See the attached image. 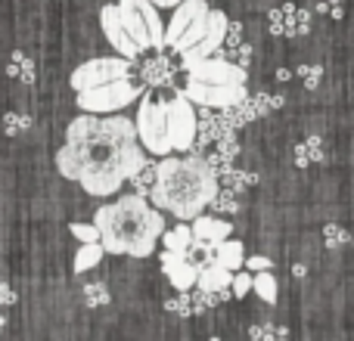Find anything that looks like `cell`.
Returning a JSON list of instances; mask_svg holds the SVG:
<instances>
[{
	"label": "cell",
	"mask_w": 354,
	"mask_h": 341,
	"mask_svg": "<svg viewBox=\"0 0 354 341\" xmlns=\"http://www.w3.org/2000/svg\"><path fill=\"white\" fill-rule=\"evenodd\" d=\"M255 180H258L255 174H239L233 165L224 168V170H221V177H218V183H224V186L233 189V193H243L245 186H255Z\"/></svg>",
	"instance_id": "26"
},
{
	"label": "cell",
	"mask_w": 354,
	"mask_h": 341,
	"mask_svg": "<svg viewBox=\"0 0 354 341\" xmlns=\"http://www.w3.org/2000/svg\"><path fill=\"white\" fill-rule=\"evenodd\" d=\"M147 149L137 140V124L124 115L93 118L81 112L66 128V143L56 149V168L62 177L81 183L87 195H115L124 180L147 165Z\"/></svg>",
	"instance_id": "1"
},
{
	"label": "cell",
	"mask_w": 354,
	"mask_h": 341,
	"mask_svg": "<svg viewBox=\"0 0 354 341\" xmlns=\"http://www.w3.org/2000/svg\"><path fill=\"white\" fill-rule=\"evenodd\" d=\"M100 25H103L106 41L118 50V56H124V59H137V56H140V47L134 43V37L128 35V28H124V22H122L118 3H106L103 10H100Z\"/></svg>",
	"instance_id": "11"
},
{
	"label": "cell",
	"mask_w": 354,
	"mask_h": 341,
	"mask_svg": "<svg viewBox=\"0 0 354 341\" xmlns=\"http://www.w3.org/2000/svg\"><path fill=\"white\" fill-rule=\"evenodd\" d=\"M320 75H324V68H320V66H301L299 68V78L305 81L308 90H314V87L320 84Z\"/></svg>",
	"instance_id": "34"
},
{
	"label": "cell",
	"mask_w": 354,
	"mask_h": 341,
	"mask_svg": "<svg viewBox=\"0 0 354 341\" xmlns=\"http://www.w3.org/2000/svg\"><path fill=\"white\" fill-rule=\"evenodd\" d=\"M149 3H156V6H171V10H174L180 0H149Z\"/></svg>",
	"instance_id": "37"
},
{
	"label": "cell",
	"mask_w": 354,
	"mask_h": 341,
	"mask_svg": "<svg viewBox=\"0 0 354 341\" xmlns=\"http://www.w3.org/2000/svg\"><path fill=\"white\" fill-rule=\"evenodd\" d=\"M252 292H258V298L268 304H277V276L270 270H258L252 276Z\"/></svg>",
	"instance_id": "25"
},
{
	"label": "cell",
	"mask_w": 354,
	"mask_h": 341,
	"mask_svg": "<svg viewBox=\"0 0 354 341\" xmlns=\"http://www.w3.org/2000/svg\"><path fill=\"white\" fill-rule=\"evenodd\" d=\"M320 12L339 19V16H342V0H324V3H320Z\"/></svg>",
	"instance_id": "36"
},
{
	"label": "cell",
	"mask_w": 354,
	"mask_h": 341,
	"mask_svg": "<svg viewBox=\"0 0 354 341\" xmlns=\"http://www.w3.org/2000/svg\"><path fill=\"white\" fill-rule=\"evenodd\" d=\"M218 264H224L227 270H233V273H236V270L245 264L243 242H236V239H230V236H227L224 242H218Z\"/></svg>",
	"instance_id": "20"
},
{
	"label": "cell",
	"mask_w": 354,
	"mask_h": 341,
	"mask_svg": "<svg viewBox=\"0 0 354 341\" xmlns=\"http://www.w3.org/2000/svg\"><path fill=\"white\" fill-rule=\"evenodd\" d=\"M208 208H218V211L236 214V211H239V193H233V189H227V186H224V189H218Z\"/></svg>",
	"instance_id": "29"
},
{
	"label": "cell",
	"mask_w": 354,
	"mask_h": 341,
	"mask_svg": "<svg viewBox=\"0 0 354 341\" xmlns=\"http://www.w3.org/2000/svg\"><path fill=\"white\" fill-rule=\"evenodd\" d=\"M103 255H106L103 242H81L78 255H75V273H84V270L100 267V261H103Z\"/></svg>",
	"instance_id": "21"
},
{
	"label": "cell",
	"mask_w": 354,
	"mask_h": 341,
	"mask_svg": "<svg viewBox=\"0 0 354 341\" xmlns=\"http://www.w3.org/2000/svg\"><path fill=\"white\" fill-rule=\"evenodd\" d=\"M171 78H174V68H171V62H168L165 56H159V59H153V62H147V66H143V81H147V84H153V87L168 84Z\"/></svg>",
	"instance_id": "24"
},
{
	"label": "cell",
	"mask_w": 354,
	"mask_h": 341,
	"mask_svg": "<svg viewBox=\"0 0 354 341\" xmlns=\"http://www.w3.org/2000/svg\"><path fill=\"white\" fill-rule=\"evenodd\" d=\"M326 159V149H324V140L320 137H308L295 146V165L299 168H311V165H320Z\"/></svg>",
	"instance_id": "19"
},
{
	"label": "cell",
	"mask_w": 354,
	"mask_h": 341,
	"mask_svg": "<svg viewBox=\"0 0 354 341\" xmlns=\"http://www.w3.org/2000/svg\"><path fill=\"white\" fill-rule=\"evenodd\" d=\"M93 224L100 230L106 255H131V257H149L156 242L165 233V217L156 205H149L147 195L128 193L115 199L112 205L97 208Z\"/></svg>",
	"instance_id": "2"
},
{
	"label": "cell",
	"mask_w": 354,
	"mask_h": 341,
	"mask_svg": "<svg viewBox=\"0 0 354 341\" xmlns=\"http://www.w3.org/2000/svg\"><path fill=\"white\" fill-rule=\"evenodd\" d=\"M68 233H72L78 242H100V230H97V224H72L68 226Z\"/></svg>",
	"instance_id": "30"
},
{
	"label": "cell",
	"mask_w": 354,
	"mask_h": 341,
	"mask_svg": "<svg viewBox=\"0 0 354 341\" xmlns=\"http://www.w3.org/2000/svg\"><path fill=\"white\" fill-rule=\"evenodd\" d=\"M28 128H31V118L22 115V112H6L3 115V134L6 137H22Z\"/></svg>",
	"instance_id": "28"
},
{
	"label": "cell",
	"mask_w": 354,
	"mask_h": 341,
	"mask_svg": "<svg viewBox=\"0 0 354 341\" xmlns=\"http://www.w3.org/2000/svg\"><path fill=\"white\" fill-rule=\"evenodd\" d=\"M84 301L91 307H100V304H106V301H109V292H106L103 282H91V286H84Z\"/></svg>",
	"instance_id": "31"
},
{
	"label": "cell",
	"mask_w": 354,
	"mask_h": 341,
	"mask_svg": "<svg viewBox=\"0 0 354 341\" xmlns=\"http://www.w3.org/2000/svg\"><path fill=\"white\" fill-rule=\"evenodd\" d=\"M6 75L16 81H22V84H35L37 72H35V59H31L25 50H16V53H10V62H6Z\"/></svg>",
	"instance_id": "18"
},
{
	"label": "cell",
	"mask_w": 354,
	"mask_h": 341,
	"mask_svg": "<svg viewBox=\"0 0 354 341\" xmlns=\"http://www.w3.org/2000/svg\"><path fill=\"white\" fill-rule=\"evenodd\" d=\"M227 22L230 19L224 16V12H218V10H212V16H208V31H205V37H202L196 47H189L187 53H180V62H183V68L189 66V62H196V59H205V56H212L218 47H224V35H227Z\"/></svg>",
	"instance_id": "12"
},
{
	"label": "cell",
	"mask_w": 354,
	"mask_h": 341,
	"mask_svg": "<svg viewBox=\"0 0 354 341\" xmlns=\"http://www.w3.org/2000/svg\"><path fill=\"white\" fill-rule=\"evenodd\" d=\"M208 16H212V10L202 12V16H196V22L189 25V28L180 35V41H177V47H174L177 53H187L189 47H196V43L205 37V31H208Z\"/></svg>",
	"instance_id": "23"
},
{
	"label": "cell",
	"mask_w": 354,
	"mask_h": 341,
	"mask_svg": "<svg viewBox=\"0 0 354 341\" xmlns=\"http://www.w3.org/2000/svg\"><path fill=\"white\" fill-rule=\"evenodd\" d=\"M193 226V239H202V242H224L227 236L233 233L230 220H221V217H212V214H199V217L189 220Z\"/></svg>",
	"instance_id": "17"
},
{
	"label": "cell",
	"mask_w": 354,
	"mask_h": 341,
	"mask_svg": "<svg viewBox=\"0 0 354 341\" xmlns=\"http://www.w3.org/2000/svg\"><path fill=\"white\" fill-rule=\"evenodd\" d=\"M187 78L202 81V84H245V68L230 59H196L187 66Z\"/></svg>",
	"instance_id": "10"
},
{
	"label": "cell",
	"mask_w": 354,
	"mask_h": 341,
	"mask_svg": "<svg viewBox=\"0 0 354 341\" xmlns=\"http://www.w3.org/2000/svg\"><path fill=\"white\" fill-rule=\"evenodd\" d=\"M131 183H134V193H140V195L149 199V189H153V183H156V165L153 162H147V165L137 170V174L131 177Z\"/></svg>",
	"instance_id": "27"
},
{
	"label": "cell",
	"mask_w": 354,
	"mask_h": 341,
	"mask_svg": "<svg viewBox=\"0 0 354 341\" xmlns=\"http://www.w3.org/2000/svg\"><path fill=\"white\" fill-rule=\"evenodd\" d=\"M162 270H165V276L171 280V286L177 292H189V289L196 286V276H199V267L189 261V251L165 249V255H162Z\"/></svg>",
	"instance_id": "13"
},
{
	"label": "cell",
	"mask_w": 354,
	"mask_h": 341,
	"mask_svg": "<svg viewBox=\"0 0 354 341\" xmlns=\"http://www.w3.org/2000/svg\"><path fill=\"white\" fill-rule=\"evenodd\" d=\"M196 286H199V292L205 295L208 304H214V301L224 298L227 289L233 286V270H227L224 264L212 261V264H205V267H199V276H196Z\"/></svg>",
	"instance_id": "14"
},
{
	"label": "cell",
	"mask_w": 354,
	"mask_h": 341,
	"mask_svg": "<svg viewBox=\"0 0 354 341\" xmlns=\"http://www.w3.org/2000/svg\"><path fill=\"white\" fill-rule=\"evenodd\" d=\"M140 97V87H134L128 78H115L106 81L100 87H91V90L75 93L81 112H93V115H109V112H122L124 106H131Z\"/></svg>",
	"instance_id": "6"
},
{
	"label": "cell",
	"mask_w": 354,
	"mask_h": 341,
	"mask_svg": "<svg viewBox=\"0 0 354 341\" xmlns=\"http://www.w3.org/2000/svg\"><path fill=\"white\" fill-rule=\"evenodd\" d=\"M233 295H236V298H245V295L252 292V270H236V273H233Z\"/></svg>",
	"instance_id": "32"
},
{
	"label": "cell",
	"mask_w": 354,
	"mask_h": 341,
	"mask_svg": "<svg viewBox=\"0 0 354 341\" xmlns=\"http://www.w3.org/2000/svg\"><path fill=\"white\" fill-rule=\"evenodd\" d=\"M159 242H165V249H171V251H189V245H193V226L187 220H180L174 230L162 233Z\"/></svg>",
	"instance_id": "22"
},
{
	"label": "cell",
	"mask_w": 354,
	"mask_h": 341,
	"mask_svg": "<svg viewBox=\"0 0 354 341\" xmlns=\"http://www.w3.org/2000/svg\"><path fill=\"white\" fill-rule=\"evenodd\" d=\"M218 189V170L202 155H187V159L165 155L156 165V183L149 189V199L159 211L174 214L177 220H193L212 205Z\"/></svg>",
	"instance_id": "3"
},
{
	"label": "cell",
	"mask_w": 354,
	"mask_h": 341,
	"mask_svg": "<svg viewBox=\"0 0 354 341\" xmlns=\"http://www.w3.org/2000/svg\"><path fill=\"white\" fill-rule=\"evenodd\" d=\"M208 10H212V6H208L205 0H180V3L174 6L171 22L165 25V47L174 50L177 41H180V35L196 22V16H202V12H208Z\"/></svg>",
	"instance_id": "15"
},
{
	"label": "cell",
	"mask_w": 354,
	"mask_h": 341,
	"mask_svg": "<svg viewBox=\"0 0 354 341\" xmlns=\"http://www.w3.org/2000/svg\"><path fill=\"white\" fill-rule=\"evenodd\" d=\"M156 10H159V6L149 3V0H118L122 22L140 50H149V47L162 50L165 47V22L159 19Z\"/></svg>",
	"instance_id": "4"
},
{
	"label": "cell",
	"mask_w": 354,
	"mask_h": 341,
	"mask_svg": "<svg viewBox=\"0 0 354 341\" xmlns=\"http://www.w3.org/2000/svg\"><path fill=\"white\" fill-rule=\"evenodd\" d=\"M183 97L202 109H227V106L243 103L249 90H245V84H202V81L187 78Z\"/></svg>",
	"instance_id": "9"
},
{
	"label": "cell",
	"mask_w": 354,
	"mask_h": 341,
	"mask_svg": "<svg viewBox=\"0 0 354 341\" xmlns=\"http://www.w3.org/2000/svg\"><path fill=\"white\" fill-rule=\"evenodd\" d=\"M243 267L252 270V273H258V270H270V267H274V261H270V257H264V255H252V257H245Z\"/></svg>",
	"instance_id": "35"
},
{
	"label": "cell",
	"mask_w": 354,
	"mask_h": 341,
	"mask_svg": "<svg viewBox=\"0 0 354 341\" xmlns=\"http://www.w3.org/2000/svg\"><path fill=\"white\" fill-rule=\"evenodd\" d=\"M196 134H199V115L180 90L168 99V140H171L177 153H189L196 143Z\"/></svg>",
	"instance_id": "7"
},
{
	"label": "cell",
	"mask_w": 354,
	"mask_h": 341,
	"mask_svg": "<svg viewBox=\"0 0 354 341\" xmlns=\"http://www.w3.org/2000/svg\"><path fill=\"white\" fill-rule=\"evenodd\" d=\"M128 68H131V59L124 56H106V59H91L84 66H78L68 78L75 93L81 90H91V87H100L106 81H115V78H128Z\"/></svg>",
	"instance_id": "8"
},
{
	"label": "cell",
	"mask_w": 354,
	"mask_h": 341,
	"mask_svg": "<svg viewBox=\"0 0 354 341\" xmlns=\"http://www.w3.org/2000/svg\"><path fill=\"white\" fill-rule=\"evenodd\" d=\"M0 332H3V317H0Z\"/></svg>",
	"instance_id": "38"
},
{
	"label": "cell",
	"mask_w": 354,
	"mask_h": 341,
	"mask_svg": "<svg viewBox=\"0 0 354 341\" xmlns=\"http://www.w3.org/2000/svg\"><path fill=\"white\" fill-rule=\"evenodd\" d=\"M308 28H311V19H308V12L299 10V6L286 3V6H280V10H270V31H274V35L295 37V35H305Z\"/></svg>",
	"instance_id": "16"
},
{
	"label": "cell",
	"mask_w": 354,
	"mask_h": 341,
	"mask_svg": "<svg viewBox=\"0 0 354 341\" xmlns=\"http://www.w3.org/2000/svg\"><path fill=\"white\" fill-rule=\"evenodd\" d=\"M324 239H326V245H330V249H342V245L348 242V233H345L342 226L330 224V226L324 230Z\"/></svg>",
	"instance_id": "33"
},
{
	"label": "cell",
	"mask_w": 354,
	"mask_h": 341,
	"mask_svg": "<svg viewBox=\"0 0 354 341\" xmlns=\"http://www.w3.org/2000/svg\"><path fill=\"white\" fill-rule=\"evenodd\" d=\"M137 140L143 143V149L153 155H171L174 146L168 140V103H159V99H143L140 112H137Z\"/></svg>",
	"instance_id": "5"
}]
</instances>
